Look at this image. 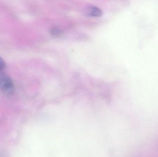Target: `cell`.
I'll use <instances>...</instances> for the list:
<instances>
[{"label":"cell","instance_id":"cell-1","mask_svg":"<svg viewBox=\"0 0 158 157\" xmlns=\"http://www.w3.org/2000/svg\"><path fill=\"white\" fill-rule=\"evenodd\" d=\"M0 89L6 95H11L15 92V87L11 77L0 71Z\"/></svg>","mask_w":158,"mask_h":157},{"label":"cell","instance_id":"cell-2","mask_svg":"<svg viewBox=\"0 0 158 157\" xmlns=\"http://www.w3.org/2000/svg\"><path fill=\"white\" fill-rule=\"evenodd\" d=\"M90 14L93 16L99 17L102 15V11L98 7L93 6L90 9Z\"/></svg>","mask_w":158,"mask_h":157},{"label":"cell","instance_id":"cell-3","mask_svg":"<svg viewBox=\"0 0 158 157\" xmlns=\"http://www.w3.org/2000/svg\"><path fill=\"white\" fill-rule=\"evenodd\" d=\"M50 32L52 36H56V37L61 36L63 34L62 30L57 27L53 28L50 30Z\"/></svg>","mask_w":158,"mask_h":157},{"label":"cell","instance_id":"cell-4","mask_svg":"<svg viewBox=\"0 0 158 157\" xmlns=\"http://www.w3.org/2000/svg\"><path fill=\"white\" fill-rule=\"evenodd\" d=\"M6 65L5 63V62L3 60H2L1 56H0V71H2V70L4 69L5 68Z\"/></svg>","mask_w":158,"mask_h":157}]
</instances>
